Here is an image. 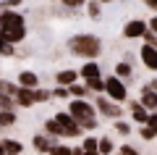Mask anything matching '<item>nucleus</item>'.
<instances>
[{"label":"nucleus","mask_w":157,"mask_h":155,"mask_svg":"<svg viewBox=\"0 0 157 155\" xmlns=\"http://www.w3.org/2000/svg\"><path fill=\"white\" fill-rule=\"evenodd\" d=\"M60 6H66L68 11H76V8H81V6H86V0H58Z\"/></svg>","instance_id":"25"},{"label":"nucleus","mask_w":157,"mask_h":155,"mask_svg":"<svg viewBox=\"0 0 157 155\" xmlns=\"http://www.w3.org/2000/svg\"><path fill=\"white\" fill-rule=\"evenodd\" d=\"M68 50L78 58H86V61H94L102 53V39L97 34H76V37L68 39Z\"/></svg>","instance_id":"2"},{"label":"nucleus","mask_w":157,"mask_h":155,"mask_svg":"<svg viewBox=\"0 0 157 155\" xmlns=\"http://www.w3.org/2000/svg\"><path fill=\"white\" fill-rule=\"evenodd\" d=\"M0 34L11 45H21L26 39V21L16 8H0Z\"/></svg>","instance_id":"1"},{"label":"nucleus","mask_w":157,"mask_h":155,"mask_svg":"<svg viewBox=\"0 0 157 155\" xmlns=\"http://www.w3.org/2000/svg\"><path fill=\"white\" fill-rule=\"evenodd\" d=\"M16 124V111H0V129H8Z\"/></svg>","instance_id":"18"},{"label":"nucleus","mask_w":157,"mask_h":155,"mask_svg":"<svg viewBox=\"0 0 157 155\" xmlns=\"http://www.w3.org/2000/svg\"><path fill=\"white\" fill-rule=\"evenodd\" d=\"M68 113H71V116L81 124V129H86V132H92V129L100 126V121H97V116H94V105L86 103V100H71Z\"/></svg>","instance_id":"3"},{"label":"nucleus","mask_w":157,"mask_h":155,"mask_svg":"<svg viewBox=\"0 0 157 155\" xmlns=\"http://www.w3.org/2000/svg\"><path fill=\"white\" fill-rule=\"evenodd\" d=\"M52 95H55V97H68L71 92H68V87H60V84H58V87H55V92H52Z\"/></svg>","instance_id":"34"},{"label":"nucleus","mask_w":157,"mask_h":155,"mask_svg":"<svg viewBox=\"0 0 157 155\" xmlns=\"http://www.w3.org/2000/svg\"><path fill=\"white\" fill-rule=\"evenodd\" d=\"M147 126H149L152 132L157 134V113H149V118H147Z\"/></svg>","instance_id":"32"},{"label":"nucleus","mask_w":157,"mask_h":155,"mask_svg":"<svg viewBox=\"0 0 157 155\" xmlns=\"http://www.w3.org/2000/svg\"><path fill=\"white\" fill-rule=\"evenodd\" d=\"M32 145H34V150H37V153H50L52 139H50V137H42V134H37V137L32 139Z\"/></svg>","instance_id":"16"},{"label":"nucleus","mask_w":157,"mask_h":155,"mask_svg":"<svg viewBox=\"0 0 157 155\" xmlns=\"http://www.w3.org/2000/svg\"><path fill=\"white\" fill-rule=\"evenodd\" d=\"M105 92L110 95V100H115V103H123V100H128V89H126L123 79L115 76V74L105 79Z\"/></svg>","instance_id":"4"},{"label":"nucleus","mask_w":157,"mask_h":155,"mask_svg":"<svg viewBox=\"0 0 157 155\" xmlns=\"http://www.w3.org/2000/svg\"><path fill=\"white\" fill-rule=\"evenodd\" d=\"M45 132H47V137H63V134H60V126H58V121H55V118L45 121Z\"/></svg>","instance_id":"23"},{"label":"nucleus","mask_w":157,"mask_h":155,"mask_svg":"<svg viewBox=\"0 0 157 155\" xmlns=\"http://www.w3.org/2000/svg\"><path fill=\"white\" fill-rule=\"evenodd\" d=\"M100 3H102V6H105V3H113V0H100Z\"/></svg>","instance_id":"41"},{"label":"nucleus","mask_w":157,"mask_h":155,"mask_svg":"<svg viewBox=\"0 0 157 155\" xmlns=\"http://www.w3.org/2000/svg\"><path fill=\"white\" fill-rule=\"evenodd\" d=\"M94 111H100L102 116H107V118H121L123 108H121V103H110V100H102V97H97V103H94Z\"/></svg>","instance_id":"7"},{"label":"nucleus","mask_w":157,"mask_h":155,"mask_svg":"<svg viewBox=\"0 0 157 155\" xmlns=\"http://www.w3.org/2000/svg\"><path fill=\"white\" fill-rule=\"evenodd\" d=\"M131 116H134V121L141 126V124H147V118H149V111H147L141 103H134V105H131Z\"/></svg>","instance_id":"14"},{"label":"nucleus","mask_w":157,"mask_h":155,"mask_svg":"<svg viewBox=\"0 0 157 155\" xmlns=\"http://www.w3.org/2000/svg\"><path fill=\"white\" fill-rule=\"evenodd\" d=\"M115 132H118V134H128L131 126H128L126 121H115Z\"/></svg>","instance_id":"30"},{"label":"nucleus","mask_w":157,"mask_h":155,"mask_svg":"<svg viewBox=\"0 0 157 155\" xmlns=\"http://www.w3.org/2000/svg\"><path fill=\"white\" fill-rule=\"evenodd\" d=\"M71 155H89V153H84L81 147H73V150H71Z\"/></svg>","instance_id":"36"},{"label":"nucleus","mask_w":157,"mask_h":155,"mask_svg":"<svg viewBox=\"0 0 157 155\" xmlns=\"http://www.w3.org/2000/svg\"><path fill=\"white\" fill-rule=\"evenodd\" d=\"M81 150H84V153H89V155L100 153V139H94V137H86L84 142H81Z\"/></svg>","instance_id":"20"},{"label":"nucleus","mask_w":157,"mask_h":155,"mask_svg":"<svg viewBox=\"0 0 157 155\" xmlns=\"http://www.w3.org/2000/svg\"><path fill=\"white\" fill-rule=\"evenodd\" d=\"M16 105H21V108H29V105H34L37 103V89H29V87H16Z\"/></svg>","instance_id":"8"},{"label":"nucleus","mask_w":157,"mask_h":155,"mask_svg":"<svg viewBox=\"0 0 157 155\" xmlns=\"http://www.w3.org/2000/svg\"><path fill=\"white\" fill-rule=\"evenodd\" d=\"M16 84H18V87H29V89H37V87H39V76H37L34 71H21V74L16 76Z\"/></svg>","instance_id":"10"},{"label":"nucleus","mask_w":157,"mask_h":155,"mask_svg":"<svg viewBox=\"0 0 157 155\" xmlns=\"http://www.w3.org/2000/svg\"><path fill=\"white\" fill-rule=\"evenodd\" d=\"M149 45H155V47H157V34H155V39H152V42Z\"/></svg>","instance_id":"40"},{"label":"nucleus","mask_w":157,"mask_h":155,"mask_svg":"<svg viewBox=\"0 0 157 155\" xmlns=\"http://www.w3.org/2000/svg\"><path fill=\"white\" fill-rule=\"evenodd\" d=\"M141 63H144L149 71H157V47L155 45H149V42H144L141 45Z\"/></svg>","instance_id":"9"},{"label":"nucleus","mask_w":157,"mask_h":155,"mask_svg":"<svg viewBox=\"0 0 157 155\" xmlns=\"http://www.w3.org/2000/svg\"><path fill=\"white\" fill-rule=\"evenodd\" d=\"M100 153H102V155H110V153H113V139H107V137L100 139Z\"/></svg>","instance_id":"26"},{"label":"nucleus","mask_w":157,"mask_h":155,"mask_svg":"<svg viewBox=\"0 0 157 155\" xmlns=\"http://www.w3.org/2000/svg\"><path fill=\"white\" fill-rule=\"evenodd\" d=\"M139 134H141V137H144V139H155V137H157V134L152 132V129L147 126V124H141V126H139Z\"/></svg>","instance_id":"28"},{"label":"nucleus","mask_w":157,"mask_h":155,"mask_svg":"<svg viewBox=\"0 0 157 155\" xmlns=\"http://www.w3.org/2000/svg\"><path fill=\"white\" fill-rule=\"evenodd\" d=\"M147 29H149V27H147L144 18H131V21L123 24V37L126 39H141Z\"/></svg>","instance_id":"6"},{"label":"nucleus","mask_w":157,"mask_h":155,"mask_svg":"<svg viewBox=\"0 0 157 155\" xmlns=\"http://www.w3.org/2000/svg\"><path fill=\"white\" fill-rule=\"evenodd\" d=\"M55 121H58V126H60V134H63V137H78V134L84 132L81 124H78L71 113H58Z\"/></svg>","instance_id":"5"},{"label":"nucleus","mask_w":157,"mask_h":155,"mask_svg":"<svg viewBox=\"0 0 157 155\" xmlns=\"http://www.w3.org/2000/svg\"><path fill=\"white\" fill-rule=\"evenodd\" d=\"M68 92H71L73 97H86V95H89V89H86V87H81V84H76V82H73L71 87H68Z\"/></svg>","instance_id":"24"},{"label":"nucleus","mask_w":157,"mask_h":155,"mask_svg":"<svg viewBox=\"0 0 157 155\" xmlns=\"http://www.w3.org/2000/svg\"><path fill=\"white\" fill-rule=\"evenodd\" d=\"M131 74H134L131 61H118V63H115V76H121V79L126 82V79H131Z\"/></svg>","instance_id":"17"},{"label":"nucleus","mask_w":157,"mask_h":155,"mask_svg":"<svg viewBox=\"0 0 157 155\" xmlns=\"http://www.w3.org/2000/svg\"><path fill=\"white\" fill-rule=\"evenodd\" d=\"M149 89H155V92H157V79H152V82H149Z\"/></svg>","instance_id":"38"},{"label":"nucleus","mask_w":157,"mask_h":155,"mask_svg":"<svg viewBox=\"0 0 157 155\" xmlns=\"http://www.w3.org/2000/svg\"><path fill=\"white\" fill-rule=\"evenodd\" d=\"M3 147H6V155H21V142L16 139H3Z\"/></svg>","instance_id":"22"},{"label":"nucleus","mask_w":157,"mask_h":155,"mask_svg":"<svg viewBox=\"0 0 157 155\" xmlns=\"http://www.w3.org/2000/svg\"><path fill=\"white\" fill-rule=\"evenodd\" d=\"M78 76H81V79H94V76H102L100 63H97V61H86L84 66L78 68Z\"/></svg>","instance_id":"11"},{"label":"nucleus","mask_w":157,"mask_h":155,"mask_svg":"<svg viewBox=\"0 0 157 155\" xmlns=\"http://www.w3.org/2000/svg\"><path fill=\"white\" fill-rule=\"evenodd\" d=\"M0 111H16V97L0 92Z\"/></svg>","instance_id":"19"},{"label":"nucleus","mask_w":157,"mask_h":155,"mask_svg":"<svg viewBox=\"0 0 157 155\" xmlns=\"http://www.w3.org/2000/svg\"><path fill=\"white\" fill-rule=\"evenodd\" d=\"M50 97H52V92H47V89H39V87H37V103H47Z\"/></svg>","instance_id":"29"},{"label":"nucleus","mask_w":157,"mask_h":155,"mask_svg":"<svg viewBox=\"0 0 157 155\" xmlns=\"http://www.w3.org/2000/svg\"><path fill=\"white\" fill-rule=\"evenodd\" d=\"M0 92H6V95H16V84L6 82V79H0Z\"/></svg>","instance_id":"27"},{"label":"nucleus","mask_w":157,"mask_h":155,"mask_svg":"<svg viewBox=\"0 0 157 155\" xmlns=\"http://www.w3.org/2000/svg\"><path fill=\"white\" fill-rule=\"evenodd\" d=\"M86 16L92 21H100L102 18V3L100 0H86Z\"/></svg>","instance_id":"15"},{"label":"nucleus","mask_w":157,"mask_h":155,"mask_svg":"<svg viewBox=\"0 0 157 155\" xmlns=\"http://www.w3.org/2000/svg\"><path fill=\"white\" fill-rule=\"evenodd\" d=\"M141 105L147 108V111H157V92L149 87L141 89Z\"/></svg>","instance_id":"13"},{"label":"nucleus","mask_w":157,"mask_h":155,"mask_svg":"<svg viewBox=\"0 0 157 155\" xmlns=\"http://www.w3.org/2000/svg\"><path fill=\"white\" fill-rule=\"evenodd\" d=\"M21 3H24V0H3V3H0V8H18Z\"/></svg>","instance_id":"33"},{"label":"nucleus","mask_w":157,"mask_h":155,"mask_svg":"<svg viewBox=\"0 0 157 155\" xmlns=\"http://www.w3.org/2000/svg\"><path fill=\"white\" fill-rule=\"evenodd\" d=\"M147 27H149V29H152V32H155V34H157V16H152V18H149V21H147Z\"/></svg>","instance_id":"35"},{"label":"nucleus","mask_w":157,"mask_h":155,"mask_svg":"<svg viewBox=\"0 0 157 155\" xmlns=\"http://www.w3.org/2000/svg\"><path fill=\"white\" fill-rule=\"evenodd\" d=\"M144 3H147V6L152 8V11H157V0H144Z\"/></svg>","instance_id":"37"},{"label":"nucleus","mask_w":157,"mask_h":155,"mask_svg":"<svg viewBox=\"0 0 157 155\" xmlns=\"http://www.w3.org/2000/svg\"><path fill=\"white\" fill-rule=\"evenodd\" d=\"M94 155H102V153H94Z\"/></svg>","instance_id":"42"},{"label":"nucleus","mask_w":157,"mask_h":155,"mask_svg":"<svg viewBox=\"0 0 157 155\" xmlns=\"http://www.w3.org/2000/svg\"><path fill=\"white\" fill-rule=\"evenodd\" d=\"M86 89H89V92H105V79L102 76L86 79Z\"/></svg>","instance_id":"21"},{"label":"nucleus","mask_w":157,"mask_h":155,"mask_svg":"<svg viewBox=\"0 0 157 155\" xmlns=\"http://www.w3.org/2000/svg\"><path fill=\"white\" fill-rule=\"evenodd\" d=\"M118 155H139V150H134L131 145H123V147L118 150Z\"/></svg>","instance_id":"31"},{"label":"nucleus","mask_w":157,"mask_h":155,"mask_svg":"<svg viewBox=\"0 0 157 155\" xmlns=\"http://www.w3.org/2000/svg\"><path fill=\"white\" fill-rule=\"evenodd\" d=\"M76 79H81V76H78V71H73V68H66V71H58L55 74V82L60 84V87H71Z\"/></svg>","instance_id":"12"},{"label":"nucleus","mask_w":157,"mask_h":155,"mask_svg":"<svg viewBox=\"0 0 157 155\" xmlns=\"http://www.w3.org/2000/svg\"><path fill=\"white\" fill-rule=\"evenodd\" d=\"M0 155H6V147H3V139H0Z\"/></svg>","instance_id":"39"}]
</instances>
